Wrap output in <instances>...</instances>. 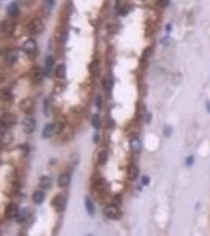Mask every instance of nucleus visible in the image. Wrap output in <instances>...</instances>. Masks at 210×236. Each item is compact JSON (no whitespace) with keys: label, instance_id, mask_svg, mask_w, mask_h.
Segmentation results:
<instances>
[{"label":"nucleus","instance_id":"1","mask_svg":"<svg viewBox=\"0 0 210 236\" xmlns=\"http://www.w3.org/2000/svg\"><path fill=\"white\" fill-rule=\"evenodd\" d=\"M44 29L45 25L39 18H34L27 25V31L28 32L29 34L33 36L41 34L44 31Z\"/></svg>","mask_w":210,"mask_h":236},{"label":"nucleus","instance_id":"2","mask_svg":"<svg viewBox=\"0 0 210 236\" xmlns=\"http://www.w3.org/2000/svg\"><path fill=\"white\" fill-rule=\"evenodd\" d=\"M103 213L105 217L111 220H116L119 219L121 216V212L119 209L117 205L115 204H110L107 205L103 209Z\"/></svg>","mask_w":210,"mask_h":236},{"label":"nucleus","instance_id":"3","mask_svg":"<svg viewBox=\"0 0 210 236\" xmlns=\"http://www.w3.org/2000/svg\"><path fill=\"white\" fill-rule=\"evenodd\" d=\"M66 198L62 195H57L52 199L51 205L57 212H63L66 207Z\"/></svg>","mask_w":210,"mask_h":236},{"label":"nucleus","instance_id":"4","mask_svg":"<svg viewBox=\"0 0 210 236\" xmlns=\"http://www.w3.org/2000/svg\"><path fill=\"white\" fill-rule=\"evenodd\" d=\"M17 123V118L14 115L5 113L1 116V125L3 128H10L14 126Z\"/></svg>","mask_w":210,"mask_h":236},{"label":"nucleus","instance_id":"5","mask_svg":"<svg viewBox=\"0 0 210 236\" xmlns=\"http://www.w3.org/2000/svg\"><path fill=\"white\" fill-rule=\"evenodd\" d=\"M22 50L28 55H34L37 50V44L33 39H28L22 44Z\"/></svg>","mask_w":210,"mask_h":236},{"label":"nucleus","instance_id":"6","mask_svg":"<svg viewBox=\"0 0 210 236\" xmlns=\"http://www.w3.org/2000/svg\"><path fill=\"white\" fill-rule=\"evenodd\" d=\"M36 121L31 117H27L25 119H24L22 122V126H23V130H24V132L28 133V134H30V133H33V131L36 129Z\"/></svg>","mask_w":210,"mask_h":236},{"label":"nucleus","instance_id":"7","mask_svg":"<svg viewBox=\"0 0 210 236\" xmlns=\"http://www.w3.org/2000/svg\"><path fill=\"white\" fill-rule=\"evenodd\" d=\"M18 206L15 203H10L7 205L5 209V216L7 219H13L18 217Z\"/></svg>","mask_w":210,"mask_h":236},{"label":"nucleus","instance_id":"8","mask_svg":"<svg viewBox=\"0 0 210 236\" xmlns=\"http://www.w3.org/2000/svg\"><path fill=\"white\" fill-rule=\"evenodd\" d=\"M19 58V53L16 50H9L5 55V62L8 65H13L18 62Z\"/></svg>","mask_w":210,"mask_h":236},{"label":"nucleus","instance_id":"9","mask_svg":"<svg viewBox=\"0 0 210 236\" xmlns=\"http://www.w3.org/2000/svg\"><path fill=\"white\" fill-rule=\"evenodd\" d=\"M20 108H21V111L24 112V113H29L33 111V108H34V103L32 99H24L22 102L20 103Z\"/></svg>","mask_w":210,"mask_h":236},{"label":"nucleus","instance_id":"10","mask_svg":"<svg viewBox=\"0 0 210 236\" xmlns=\"http://www.w3.org/2000/svg\"><path fill=\"white\" fill-rule=\"evenodd\" d=\"M2 32L5 34H11L13 33L15 29V24L14 23L10 20H5L2 22Z\"/></svg>","mask_w":210,"mask_h":236},{"label":"nucleus","instance_id":"11","mask_svg":"<svg viewBox=\"0 0 210 236\" xmlns=\"http://www.w3.org/2000/svg\"><path fill=\"white\" fill-rule=\"evenodd\" d=\"M19 6L18 5L17 3H11L8 6V7H7V14H8V16H10V18H16V17H18L19 15Z\"/></svg>","mask_w":210,"mask_h":236},{"label":"nucleus","instance_id":"12","mask_svg":"<svg viewBox=\"0 0 210 236\" xmlns=\"http://www.w3.org/2000/svg\"><path fill=\"white\" fill-rule=\"evenodd\" d=\"M54 65V59L53 56L51 55H48L46 58L45 60V69H44V72L47 76H50L51 75L52 69H53Z\"/></svg>","mask_w":210,"mask_h":236},{"label":"nucleus","instance_id":"13","mask_svg":"<svg viewBox=\"0 0 210 236\" xmlns=\"http://www.w3.org/2000/svg\"><path fill=\"white\" fill-rule=\"evenodd\" d=\"M70 182H71V177L67 173L62 174L58 177V184L60 187H66L69 185Z\"/></svg>","mask_w":210,"mask_h":236},{"label":"nucleus","instance_id":"14","mask_svg":"<svg viewBox=\"0 0 210 236\" xmlns=\"http://www.w3.org/2000/svg\"><path fill=\"white\" fill-rule=\"evenodd\" d=\"M13 140V136L10 131H3L1 132V142L3 146H7L12 142Z\"/></svg>","mask_w":210,"mask_h":236},{"label":"nucleus","instance_id":"15","mask_svg":"<svg viewBox=\"0 0 210 236\" xmlns=\"http://www.w3.org/2000/svg\"><path fill=\"white\" fill-rule=\"evenodd\" d=\"M54 124H48L43 129L42 136L44 139H49L54 134Z\"/></svg>","mask_w":210,"mask_h":236},{"label":"nucleus","instance_id":"16","mask_svg":"<svg viewBox=\"0 0 210 236\" xmlns=\"http://www.w3.org/2000/svg\"><path fill=\"white\" fill-rule=\"evenodd\" d=\"M89 71L93 76H98L100 73V65L99 61H94L89 65Z\"/></svg>","mask_w":210,"mask_h":236},{"label":"nucleus","instance_id":"17","mask_svg":"<svg viewBox=\"0 0 210 236\" xmlns=\"http://www.w3.org/2000/svg\"><path fill=\"white\" fill-rule=\"evenodd\" d=\"M45 195L44 193L41 191H36L33 194V201L36 205H40L44 202Z\"/></svg>","mask_w":210,"mask_h":236},{"label":"nucleus","instance_id":"18","mask_svg":"<svg viewBox=\"0 0 210 236\" xmlns=\"http://www.w3.org/2000/svg\"><path fill=\"white\" fill-rule=\"evenodd\" d=\"M55 76L59 79H64L66 76V66L64 64H61L57 66L55 69Z\"/></svg>","mask_w":210,"mask_h":236},{"label":"nucleus","instance_id":"19","mask_svg":"<svg viewBox=\"0 0 210 236\" xmlns=\"http://www.w3.org/2000/svg\"><path fill=\"white\" fill-rule=\"evenodd\" d=\"M54 0H44L43 2V10L45 13H50L54 7Z\"/></svg>","mask_w":210,"mask_h":236},{"label":"nucleus","instance_id":"20","mask_svg":"<svg viewBox=\"0 0 210 236\" xmlns=\"http://www.w3.org/2000/svg\"><path fill=\"white\" fill-rule=\"evenodd\" d=\"M85 207L88 215H90L91 217H93L95 215V205L93 204L92 201L89 198H86L85 199Z\"/></svg>","mask_w":210,"mask_h":236},{"label":"nucleus","instance_id":"21","mask_svg":"<svg viewBox=\"0 0 210 236\" xmlns=\"http://www.w3.org/2000/svg\"><path fill=\"white\" fill-rule=\"evenodd\" d=\"M139 168L134 165H131L128 168V178L130 180H135L139 176Z\"/></svg>","mask_w":210,"mask_h":236},{"label":"nucleus","instance_id":"22","mask_svg":"<svg viewBox=\"0 0 210 236\" xmlns=\"http://www.w3.org/2000/svg\"><path fill=\"white\" fill-rule=\"evenodd\" d=\"M52 184V180L48 176H42L39 180V187L43 189H49Z\"/></svg>","mask_w":210,"mask_h":236},{"label":"nucleus","instance_id":"23","mask_svg":"<svg viewBox=\"0 0 210 236\" xmlns=\"http://www.w3.org/2000/svg\"><path fill=\"white\" fill-rule=\"evenodd\" d=\"M129 146L130 148L133 151H136V152L140 151L141 148H142V144H141L140 140L138 138H134V139H131L129 142Z\"/></svg>","mask_w":210,"mask_h":236},{"label":"nucleus","instance_id":"24","mask_svg":"<svg viewBox=\"0 0 210 236\" xmlns=\"http://www.w3.org/2000/svg\"><path fill=\"white\" fill-rule=\"evenodd\" d=\"M1 98H2V100L5 102H10L13 99V94L8 89L2 90V91H1Z\"/></svg>","mask_w":210,"mask_h":236},{"label":"nucleus","instance_id":"25","mask_svg":"<svg viewBox=\"0 0 210 236\" xmlns=\"http://www.w3.org/2000/svg\"><path fill=\"white\" fill-rule=\"evenodd\" d=\"M44 75H45V72L44 70L41 69L40 68H36L33 70V76L36 80H41L44 78Z\"/></svg>","mask_w":210,"mask_h":236},{"label":"nucleus","instance_id":"26","mask_svg":"<svg viewBox=\"0 0 210 236\" xmlns=\"http://www.w3.org/2000/svg\"><path fill=\"white\" fill-rule=\"evenodd\" d=\"M107 160H108V154L105 151H102L99 153L98 154V162L100 165H103L106 163Z\"/></svg>","mask_w":210,"mask_h":236},{"label":"nucleus","instance_id":"27","mask_svg":"<svg viewBox=\"0 0 210 236\" xmlns=\"http://www.w3.org/2000/svg\"><path fill=\"white\" fill-rule=\"evenodd\" d=\"M95 188L98 191H103L106 188V181L104 179H99L95 181Z\"/></svg>","mask_w":210,"mask_h":236},{"label":"nucleus","instance_id":"28","mask_svg":"<svg viewBox=\"0 0 210 236\" xmlns=\"http://www.w3.org/2000/svg\"><path fill=\"white\" fill-rule=\"evenodd\" d=\"M91 124H92L93 127H94L95 129H99V128H101V125H102L100 116H99V115H95L92 117Z\"/></svg>","mask_w":210,"mask_h":236},{"label":"nucleus","instance_id":"29","mask_svg":"<svg viewBox=\"0 0 210 236\" xmlns=\"http://www.w3.org/2000/svg\"><path fill=\"white\" fill-rule=\"evenodd\" d=\"M151 48H146V50H144L143 54L142 55V58H141V62L142 63H146L147 62V60L149 59L150 56H151Z\"/></svg>","mask_w":210,"mask_h":236},{"label":"nucleus","instance_id":"30","mask_svg":"<svg viewBox=\"0 0 210 236\" xmlns=\"http://www.w3.org/2000/svg\"><path fill=\"white\" fill-rule=\"evenodd\" d=\"M54 132L55 133H60L62 132L64 129V125L62 123H55L54 124Z\"/></svg>","mask_w":210,"mask_h":236},{"label":"nucleus","instance_id":"31","mask_svg":"<svg viewBox=\"0 0 210 236\" xmlns=\"http://www.w3.org/2000/svg\"><path fill=\"white\" fill-rule=\"evenodd\" d=\"M27 217V212L26 210H22L21 212H19L18 215V222H22L24 221V220L25 219V217Z\"/></svg>","mask_w":210,"mask_h":236},{"label":"nucleus","instance_id":"32","mask_svg":"<svg viewBox=\"0 0 210 236\" xmlns=\"http://www.w3.org/2000/svg\"><path fill=\"white\" fill-rule=\"evenodd\" d=\"M172 133V128L170 126H168V125L165 126V128H164V135H165V136H166V137H170Z\"/></svg>","mask_w":210,"mask_h":236},{"label":"nucleus","instance_id":"33","mask_svg":"<svg viewBox=\"0 0 210 236\" xmlns=\"http://www.w3.org/2000/svg\"><path fill=\"white\" fill-rule=\"evenodd\" d=\"M95 105H96V106H97L98 110H100L101 109H102V97H101L100 95H98L97 98H96V99H95Z\"/></svg>","mask_w":210,"mask_h":236},{"label":"nucleus","instance_id":"34","mask_svg":"<svg viewBox=\"0 0 210 236\" xmlns=\"http://www.w3.org/2000/svg\"><path fill=\"white\" fill-rule=\"evenodd\" d=\"M20 148H21V150L22 151V152L24 153L25 155L28 154V153L29 152V151H30L29 146L28 145V144H23V145H21V146H20Z\"/></svg>","mask_w":210,"mask_h":236},{"label":"nucleus","instance_id":"35","mask_svg":"<svg viewBox=\"0 0 210 236\" xmlns=\"http://www.w3.org/2000/svg\"><path fill=\"white\" fill-rule=\"evenodd\" d=\"M194 162V157L193 156H189L186 160V164L187 166H191Z\"/></svg>","mask_w":210,"mask_h":236},{"label":"nucleus","instance_id":"36","mask_svg":"<svg viewBox=\"0 0 210 236\" xmlns=\"http://www.w3.org/2000/svg\"><path fill=\"white\" fill-rule=\"evenodd\" d=\"M168 3H169V0H158V5L161 7H165L168 6Z\"/></svg>","mask_w":210,"mask_h":236},{"label":"nucleus","instance_id":"37","mask_svg":"<svg viewBox=\"0 0 210 236\" xmlns=\"http://www.w3.org/2000/svg\"><path fill=\"white\" fill-rule=\"evenodd\" d=\"M142 183L145 186H147L150 183V178H149L148 176H143L142 178Z\"/></svg>","mask_w":210,"mask_h":236},{"label":"nucleus","instance_id":"38","mask_svg":"<svg viewBox=\"0 0 210 236\" xmlns=\"http://www.w3.org/2000/svg\"><path fill=\"white\" fill-rule=\"evenodd\" d=\"M99 140H100V136H99V133L96 132L94 135V136H93V142H95V143H98L99 142Z\"/></svg>","mask_w":210,"mask_h":236},{"label":"nucleus","instance_id":"39","mask_svg":"<svg viewBox=\"0 0 210 236\" xmlns=\"http://www.w3.org/2000/svg\"><path fill=\"white\" fill-rule=\"evenodd\" d=\"M48 102H47V100H45L44 102V112H45V114L47 115V113H48Z\"/></svg>","mask_w":210,"mask_h":236},{"label":"nucleus","instance_id":"40","mask_svg":"<svg viewBox=\"0 0 210 236\" xmlns=\"http://www.w3.org/2000/svg\"><path fill=\"white\" fill-rule=\"evenodd\" d=\"M151 121V113H148L147 114V116H146V123H150Z\"/></svg>","mask_w":210,"mask_h":236},{"label":"nucleus","instance_id":"41","mask_svg":"<svg viewBox=\"0 0 210 236\" xmlns=\"http://www.w3.org/2000/svg\"><path fill=\"white\" fill-rule=\"evenodd\" d=\"M206 109H207V111H208V113H210V102H207V104H206Z\"/></svg>","mask_w":210,"mask_h":236},{"label":"nucleus","instance_id":"42","mask_svg":"<svg viewBox=\"0 0 210 236\" xmlns=\"http://www.w3.org/2000/svg\"><path fill=\"white\" fill-rule=\"evenodd\" d=\"M170 30H171V26H170V25H168V26H167V31L169 32Z\"/></svg>","mask_w":210,"mask_h":236}]
</instances>
